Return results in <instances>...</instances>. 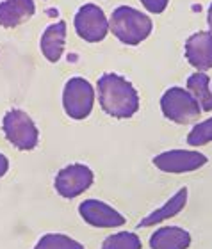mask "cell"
I'll return each mask as SVG.
<instances>
[{"instance_id": "19", "label": "cell", "mask_w": 212, "mask_h": 249, "mask_svg": "<svg viewBox=\"0 0 212 249\" xmlns=\"http://www.w3.org/2000/svg\"><path fill=\"white\" fill-rule=\"evenodd\" d=\"M143 7L146 11H150L154 15H160V13H164V9L168 7V2L170 0H139Z\"/></svg>"}, {"instance_id": "20", "label": "cell", "mask_w": 212, "mask_h": 249, "mask_svg": "<svg viewBox=\"0 0 212 249\" xmlns=\"http://www.w3.org/2000/svg\"><path fill=\"white\" fill-rule=\"evenodd\" d=\"M7 169H9V160H7V157L0 153V178L7 173Z\"/></svg>"}, {"instance_id": "10", "label": "cell", "mask_w": 212, "mask_h": 249, "mask_svg": "<svg viewBox=\"0 0 212 249\" xmlns=\"http://www.w3.org/2000/svg\"><path fill=\"white\" fill-rule=\"evenodd\" d=\"M186 59L196 71L212 70V32L200 31L187 37Z\"/></svg>"}, {"instance_id": "4", "label": "cell", "mask_w": 212, "mask_h": 249, "mask_svg": "<svg viewBox=\"0 0 212 249\" xmlns=\"http://www.w3.org/2000/svg\"><path fill=\"white\" fill-rule=\"evenodd\" d=\"M2 130L5 139L21 151L34 150L39 142V130L36 123L32 121L31 116L20 109H11L9 112H5L2 120Z\"/></svg>"}, {"instance_id": "1", "label": "cell", "mask_w": 212, "mask_h": 249, "mask_svg": "<svg viewBox=\"0 0 212 249\" xmlns=\"http://www.w3.org/2000/svg\"><path fill=\"white\" fill-rule=\"evenodd\" d=\"M98 102L105 114L127 120L139 110V94L132 84L116 73H104L98 78Z\"/></svg>"}, {"instance_id": "11", "label": "cell", "mask_w": 212, "mask_h": 249, "mask_svg": "<svg viewBox=\"0 0 212 249\" xmlns=\"http://www.w3.org/2000/svg\"><path fill=\"white\" fill-rule=\"evenodd\" d=\"M34 13H36L34 0H4L0 2V27L15 29L31 20Z\"/></svg>"}, {"instance_id": "2", "label": "cell", "mask_w": 212, "mask_h": 249, "mask_svg": "<svg viewBox=\"0 0 212 249\" xmlns=\"http://www.w3.org/2000/svg\"><path fill=\"white\" fill-rule=\"evenodd\" d=\"M109 29L118 37V41L129 47H137L154 31V21L145 13L130 7V5H119L113 11Z\"/></svg>"}, {"instance_id": "15", "label": "cell", "mask_w": 212, "mask_h": 249, "mask_svg": "<svg viewBox=\"0 0 212 249\" xmlns=\"http://www.w3.org/2000/svg\"><path fill=\"white\" fill-rule=\"evenodd\" d=\"M187 91L196 98L203 112H212V89L211 77L203 71H194L187 78Z\"/></svg>"}, {"instance_id": "8", "label": "cell", "mask_w": 212, "mask_h": 249, "mask_svg": "<svg viewBox=\"0 0 212 249\" xmlns=\"http://www.w3.org/2000/svg\"><path fill=\"white\" fill-rule=\"evenodd\" d=\"M154 166L162 173L171 175H182L202 169L209 162V159L200 151L193 150H170L154 157Z\"/></svg>"}, {"instance_id": "3", "label": "cell", "mask_w": 212, "mask_h": 249, "mask_svg": "<svg viewBox=\"0 0 212 249\" xmlns=\"http://www.w3.org/2000/svg\"><path fill=\"white\" fill-rule=\"evenodd\" d=\"M160 110L166 120L176 124H191L200 120L202 109L196 98L184 88H170L160 98Z\"/></svg>"}, {"instance_id": "7", "label": "cell", "mask_w": 212, "mask_h": 249, "mask_svg": "<svg viewBox=\"0 0 212 249\" xmlns=\"http://www.w3.org/2000/svg\"><path fill=\"white\" fill-rule=\"evenodd\" d=\"M95 175L88 166L84 164H70V166L62 167L61 171L56 175L54 187H56L57 194L66 199L80 196L86 192L89 187L93 185Z\"/></svg>"}, {"instance_id": "17", "label": "cell", "mask_w": 212, "mask_h": 249, "mask_svg": "<svg viewBox=\"0 0 212 249\" xmlns=\"http://www.w3.org/2000/svg\"><path fill=\"white\" fill-rule=\"evenodd\" d=\"M102 249H143L141 239L132 231H119L109 235L102 242Z\"/></svg>"}, {"instance_id": "13", "label": "cell", "mask_w": 212, "mask_h": 249, "mask_svg": "<svg viewBox=\"0 0 212 249\" xmlns=\"http://www.w3.org/2000/svg\"><path fill=\"white\" fill-rule=\"evenodd\" d=\"M191 246V235L180 226H162L150 237L152 249H187Z\"/></svg>"}, {"instance_id": "18", "label": "cell", "mask_w": 212, "mask_h": 249, "mask_svg": "<svg viewBox=\"0 0 212 249\" xmlns=\"http://www.w3.org/2000/svg\"><path fill=\"white\" fill-rule=\"evenodd\" d=\"M209 142H212V118L196 123L187 135V144L194 146V148L205 146Z\"/></svg>"}, {"instance_id": "16", "label": "cell", "mask_w": 212, "mask_h": 249, "mask_svg": "<svg viewBox=\"0 0 212 249\" xmlns=\"http://www.w3.org/2000/svg\"><path fill=\"white\" fill-rule=\"evenodd\" d=\"M34 249H86L78 240L62 233H47L38 240Z\"/></svg>"}, {"instance_id": "6", "label": "cell", "mask_w": 212, "mask_h": 249, "mask_svg": "<svg viewBox=\"0 0 212 249\" xmlns=\"http://www.w3.org/2000/svg\"><path fill=\"white\" fill-rule=\"evenodd\" d=\"M73 25L78 37L88 43L104 41L109 29V20L104 9L96 4H84L73 18Z\"/></svg>"}, {"instance_id": "5", "label": "cell", "mask_w": 212, "mask_h": 249, "mask_svg": "<svg viewBox=\"0 0 212 249\" xmlns=\"http://www.w3.org/2000/svg\"><path fill=\"white\" fill-rule=\"evenodd\" d=\"M95 105L93 86L82 77H73L64 84L62 91V107L72 120H86Z\"/></svg>"}, {"instance_id": "21", "label": "cell", "mask_w": 212, "mask_h": 249, "mask_svg": "<svg viewBox=\"0 0 212 249\" xmlns=\"http://www.w3.org/2000/svg\"><path fill=\"white\" fill-rule=\"evenodd\" d=\"M207 23H209V29H211V32H212V4L207 11Z\"/></svg>"}, {"instance_id": "12", "label": "cell", "mask_w": 212, "mask_h": 249, "mask_svg": "<svg viewBox=\"0 0 212 249\" xmlns=\"http://www.w3.org/2000/svg\"><path fill=\"white\" fill-rule=\"evenodd\" d=\"M64 43H66V21L61 20L45 29L39 39V48L47 61L59 62L64 53Z\"/></svg>"}, {"instance_id": "9", "label": "cell", "mask_w": 212, "mask_h": 249, "mask_svg": "<svg viewBox=\"0 0 212 249\" xmlns=\"http://www.w3.org/2000/svg\"><path fill=\"white\" fill-rule=\"evenodd\" d=\"M78 213L84 223L95 228H118L125 224V217L118 210L98 199H84L78 205Z\"/></svg>"}, {"instance_id": "14", "label": "cell", "mask_w": 212, "mask_h": 249, "mask_svg": "<svg viewBox=\"0 0 212 249\" xmlns=\"http://www.w3.org/2000/svg\"><path fill=\"white\" fill-rule=\"evenodd\" d=\"M186 203H187V189L184 187V189H180L175 196L171 197L170 201H166L160 208L154 210L150 215H146L143 221H139L137 228H150V226H155V224L162 223V221L175 217L176 213H180L184 210Z\"/></svg>"}]
</instances>
